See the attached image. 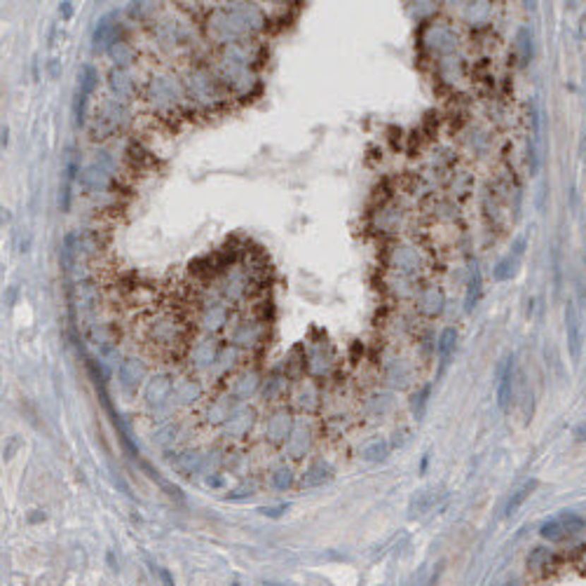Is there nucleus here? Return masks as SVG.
<instances>
[{
	"mask_svg": "<svg viewBox=\"0 0 586 586\" xmlns=\"http://www.w3.org/2000/svg\"><path fill=\"white\" fill-rule=\"evenodd\" d=\"M584 530H586V521L580 514H575V511H563V514L546 518L539 525V534L546 542H554V544H563V542L575 539Z\"/></svg>",
	"mask_w": 586,
	"mask_h": 586,
	"instance_id": "f257e3e1",
	"label": "nucleus"
},
{
	"mask_svg": "<svg viewBox=\"0 0 586 586\" xmlns=\"http://www.w3.org/2000/svg\"><path fill=\"white\" fill-rule=\"evenodd\" d=\"M566 333H568L570 357H573V364H577L582 357V321H580V314H577L575 303H568L566 307Z\"/></svg>",
	"mask_w": 586,
	"mask_h": 586,
	"instance_id": "f03ea898",
	"label": "nucleus"
},
{
	"mask_svg": "<svg viewBox=\"0 0 586 586\" xmlns=\"http://www.w3.org/2000/svg\"><path fill=\"white\" fill-rule=\"evenodd\" d=\"M558 563V556H556L554 549L549 546H534L530 554H527V568L534 570V573H551Z\"/></svg>",
	"mask_w": 586,
	"mask_h": 586,
	"instance_id": "7ed1b4c3",
	"label": "nucleus"
},
{
	"mask_svg": "<svg viewBox=\"0 0 586 586\" xmlns=\"http://www.w3.org/2000/svg\"><path fill=\"white\" fill-rule=\"evenodd\" d=\"M511 397H514V357L507 359L504 369L500 371V385H497V404L507 408Z\"/></svg>",
	"mask_w": 586,
	"mask_h": 586,
	"instance_id": "20e7f679",
	"label": "nucleus"
},
{
	"mask_svg": "<svg viewBox=\"0 0 586 586\" xmlns=\"http://www.w3.org/2000/svg\"><path fill=\"white\" fill-rule=\"evenodd\" d=\"M534 488H537V481H534V479H532V481H525L521 488H516L514 493H511V497H509L507 507H504V514H507V516H514L516 511L521 509L523 504H525L527 497L532 495V490H534Z\"/></svg>",
	"mask_w": 586,
	"mask_h": 586,
	"instance_id": "39448f33",
	"label": "nucleus"
},
{
	"mask_svg": "<svg viewBox=\"0 0 586 586\" xmlns=\"http://www.w3.org/2000/svg\"><path fill=\"white\" fill-rule=\"evenodd\" d=\"M479 298H481V273H479V268L474 265L472 270V280H469V291H467V312H472L476 303H479Z\"/></svg>",
	"mask_w": 586,
	"mask_h": 586,
	"instance_id": "423d86ee",
	"label": "nucleus"
},
{
	"mask_svg": "<svg viewBox=\"0 0 586 586\" xmlns=\"http://www.w3.org/2000/svg\"><path fill=\"white\" fill-rule=\"evenodd\" d=\"M455 331L453 328H446V331L441 333V340H438V357H441V364L446 366L448 364V359L453 354V349H455Z\"/></svg>",
	"mask_w": 586,
	"mask_h": 586,
	"instance_id": "0eeeda50",
	"label": "nucleus"
},
{
	"mask_svg": "<svg viewBox=\"0 0 586 586\" xmlns=\"http://www.w3.org/2000/svg\"><path fill=\"white\" fill-rule=\"evenodd\" d=\"M518 42H521V59L523 61H527L532 54V45H530V35H527V31H518Z\"/></svg>",
	"mask_w": 586,
	"mask_h": 586,
	"instance_id": "6e6552de",
	"label": "nucleus"
},
{
	"mask_svg": "<svg viewBox=\"0 0 586 586\" xmlns=\"http://www.w3.org/2000/svg\"><path fill=\"white\" fill-rule=\"evenodd\" d=\"M575 438H577V441H586V420L575 429Z\"/></svg>",
	"mask_w": 586,
	"mask_h": 586,
	"instance_id": "1a4fd4ad",
	"label": "nucleus"
}]
</instances>
